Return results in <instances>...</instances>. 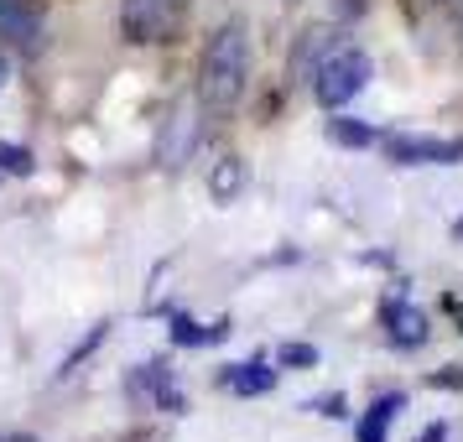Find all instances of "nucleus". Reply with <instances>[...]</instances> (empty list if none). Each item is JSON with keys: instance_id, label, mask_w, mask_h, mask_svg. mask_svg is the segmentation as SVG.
Wrapping results in <instances>:
<instances>
[{"instance_id": "nucleus-12", "label": "nucleus", "mask_w": 463, "mask_h": 442, "mask_svg": "<svg viewBox=\"0 0 463 442\" xmlns=\"http://www.w3.org/2000/svg\"><path fill=\"white\" fill-rule=\"evenodd\" d=\"M406 411V396L401 390H385V396H375V406L359 417V427H354V442H385L391 437V421Z\"/></svg>"}, {"instance_id": "nucleus-4", "label": "nucleus", "mask_w": 463, "mask_h": 442, "mask_svg": "<svg viewBox=\"0 0 463 442\" xmlns=\"http://www.w3.org/2000/svg\"><path fill=\"white\" fill-rule=\"evenodd\" d=\"M203 115H209V109L198 105V99H177V105L167 109V120L156 130V146H151V156H156L162 172H183L193 162V151L203 141Z\"/></svg>"}, {"instance_id": "nucleus-20", "label": "nucleus", "mask_w": 463, "mask_h": 442, "mask_svg": "<svg viewBox=\"0 0 463 442\" xmlns=\"http://www.w3.org/2000/svg\"><path fill=\"white\" fill-rule=\"evenodd\" d=\"M417 442H448V421H432V427H427Z\"/></svg>"}, {"instance_id": "nucleus-23", "label": "nucleus", "mask_w": 463, "mask_h": 442, "mask_svg": "<svg viewBox=\"0 0 463 442\" xmlns=\"http://www.w3.org/2000/svg\"><path fill=\"white\" fill-rule=\"evenodd\" d=\"M453 240H458V245H463V219H458V224H453Z\"/></svg>"}, {"instance_id": "nucleus-7", "label": "nucleus", "mask_w": 463, "mask_h": 442, "mask_svg": "<svg viewBox=\"0 0 463 442\" xmlns=\"http://www.w3.org/2000/svg\"><path fill=\"white\" fill-rule=\"evenodd\" d=\"M380 328H385V338H391L396 349H417V343H427V313H421L417 302L396 296V292L380 302Z\"/></svg>"}, {"instance_id": "nucleus-17", "label": "nucleus", "mask_w": 463, "mask_h": 442, "mask_svg": "<svg viewBox=\"0 0 463 442\" xmlns=\"http://www.w3.org/2000/svg\"><path fill=\"white\" fill-rule=\"evenodd\" d=\"M281 364H292V370H313L317 349L313 343H281Z\"/></svg>"}, {"instance_id": "nucleus-21", "label": "nucleus", "mask_w": 463, "mask_h": 442, "mask_svg": "<svg viewBox=\"0 0 463 442\" xmlns=\"http://www.w3.org/2000/svg\"><path fill=\"white\" fill-rule=\"evenodd\" d=\"M442 11H448V16H453V22H463V0H438Z\"/></svg>"}, {"instance_id": "nucleus-24", "label": "nucleus", "mask_w": 463, "mask_h": 442, "mask_svg": "<svg viewBox=\"0 0 463 442\" xmlns=\"http://www.w3.org/2000/svg\"><path fill=\"white\" fill-rule=\"evenodd\" d=\"M0 84H5V63H0Z\"/></svg>"}, {"instance_id": "nucleus-11", "label": "nucleus", "mask_w": 463, "mask_h": 442, "mask_svg": "<svg viewBox=\"0 0 463 442\" xmlns=\"http://www.w3.org/2000/svg\"><path fill=\"white\" fill-rule=\"evenodd\" d=\"M167 334H172L177 349H209V343H224V338H230V317H219V323H193L188 313H172Z\"/></svg>"}, {"instance_id": "nucleus-13", "label": "nucleus", "mask_w": 463, "mask_h": 442, "mask_svg": "<svg viewBox=\"0 0 463 442\" xmlns=\"http://www.w3.org/2000/svg\"><path fill=\"white\" fill-rule=\"evenodd\" d=\"M328 141L344 151H364V146H375L380 141V130L370 126V120H354V115H344V109H334V120H328Z\"/></svg>"}, {"instance_id": "nucleus-15", "label": "nucleus", "mask_w": 463, "mask_h": 442, "mask_svg": "<svg viewBox=\"0 0 463 442\" xmlns=\"http://www.w3.org/2000/svg\"><path fill=\"white\" fill-rule=\"evenodd\" d=\"M105 338H109V323H94V328H89V334L79 338V343H73V354H68L63 364H58V380L79 375V364H84V359L94 354V349H99V343H105Z\"/></svg>"}, {"instance_id": "nucleus-10", "label": "nucleus", "mask_w": 463, "mask_h": 442, "mask_svg": "<svg viewBox=\"0 0 463 442\" xmlns=\"http://www.w3.org/2000/svg\"><path fill=\"white\" fill-rule=\"evenodd\" d=\"M219 390H230V396H271L276 390V370L271 364H260V359L224 364V370H219Z\"/></svg>"}, {"instance_id": "nucleus-18", "label": "nucleus", "mask_w": 463, "mask_h": 442, "mask_svg": "<svg viewBox=\"0 0 463 442\" xmlns=\"http://www.w3.org/2000/svg\"><path fill=\"white\" fill-rule=\"evenodd\" d=\"M307 411H317V417H344V411H349V400H344V390H334V396H317Z\"/></svg>"}, {"instance_id": "nucleus-2", "label": "nucleus", "mask_w": 463, "mask_h": 442, "mask_svg": "<svg viewBox=\"0 0 463 442\" xmlns=\"http://www.w3.org/2000/svg\"><path fill=\"white\" fill-rule=\"evenodd\" d=\"M370 79H375L370 52H364V47H344V42H338L334 52L317 63V73H313V99L334 115V109H344L349 99H359V94L370 89Z\"/></svg>"}, {"instance_id": "nucleus-6", "label": "nucleus", "mask_w": 463, "mask_h": 442, "mask_svg": "<svg viewBox=\"0 0 463 442\" xmlns=\"http://www.w3.org/2000/svg\"><path fill=\"white\" fill-rule=\"evenodd\" d=\"M380 146L396 167H453V162H463V141H438V136H385Z\"/></svg>"}, {"instance_id": "nucleus-1", "label": "nucleus", "mask_w": 463, "mask_h": 442, "mask_svg": "<svg viewBox=\"0 0 463 442\" xmlns=\"http://www.w3.org/2000/svg\"><path fill=\"white\" fill-rule=\"evenodd\" d=\"M250 89V37H245V22L234 16L203 42V58H198V105L209 115H230Z\"/></svg>"}, {"instance_id": "nucleus-5", "label": "nucleus", "mask_w": 463, "mask_h": 442, "mask_svg": "<svg viewBox=\"0 0 463 442\" xmlns=\"http://www.w3.org/2000/svg\"><path fill=\"white\" fill-rule=\"evenodd\" d=\"M126 396L130 400H151L156 411H172V417L188 411V400H183V390H177V375H172L167 359H146L141 370H130L126 375Z\"/></svg>"}, {"instance_id": "nucleus-8", "label": "nucleus", "mask_w": 463, "mask_h": 442, "mask_svg": "<svg viewBox=\"0 0 463 442\" xmlns=\"http://www.w3.org/2000/svg\"><path fill=\"white\" fill-rule=\"evenodd\" d=\"M338 47V32L334 26H307L302 37H297V47H292V63H287V84H313V73H317V63L328 58Z\"/></svg>"}, {"instance_id": "nucleus-3", "label": "nucleus", "mask_w": 463, "mask_h": 442, "mask_svg": "<svg viewBox=\"0 0 463 442\" xmlns=\"http://www.w3.org/2000/svg\"><path fill=\"white\" fill-rule=\"evenodd\" d=\"M188 5L193 0H120V32L136 47H162L183 32Z\"/></svg>"}, {"instance_id": "nucleus-19", "label": "nucleus", "mask_w": 463, "mask_h": 442, "mask_svg": "<svg viewBox=\"0 0 463 442\" xmlns=\"http://www.w3.org/2000/svg\"><path fill=\"white\" fill-rule=\"evenodd\" d=\"M432 385H438V390H458V385H463V364H448V370H438V375H432Z\"/></svg>"}, {"instance_id": "nucleus-22", "label": "nucleus", "mask_w": 463, "mask_h": 442, "mask_svg": "<svg viewBox=\"0 0 463 442\" xmlns=\"http://www.w3.org/2000/svg\"><path fill=\"white\" fill-rule=\"evenodd\" d=\"M0 442H37L32 432H11V437H0Z\"/></svg>"}, {"instance_id": "nucleus-16", "label": "nucleus", "mask_w": 463, "mask_h": 442, "mask_svg": "<svg viewBox=\"0 0 463 442\" xmlns=\"http://www.w3.org/2000/svg\"><path fill=\"white\" fill-rule=\"evenodd\" d=\"M0 172H11V177H32L37 172V156L16 141H0Z\"/></svg>"}, {"instance_id": "nucleus-9", "label": "nucleus", "mask_w": 463, "mask_h": 442, "mask_svg": "<svg viewBox=\"0 0 463 442\" xmlns=\"http://www.w3.org/2000/svg\"><path fill=\"white\" fill-rule=\"evenodd\" d=\"M43 37V5L37 0H0V42L32 52Z\"/></svg>"}, {"instance_id": "nucleus-14", "label": "nucleus", "mask_w": 463, "mask_h": 442, "mask_svg": "<svg viewBox=\"0 0 463 442\" xmlns=\"http://www.w3.org/2000/svg\"><path fill=\"white\" fill-rule=\"evenodd\" d=\"M240 193H245V162L240 156H219L209 172V198L213 203H234Z\"/></svg>"}]
</instances>
